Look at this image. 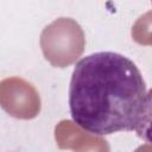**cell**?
<instances>
[{
    "label": "cell",
    "instance_id": "7a4b0ae2",
    "mask_svg": "<svg viewBox=\"0 0 152 152\" xmlns=\"http://www.w3.org/2000/svg\"><path fill=\"white\" fill-rule=\"evenodd\" d=\"M40 45L45 58L52 65L64 68L82 53L84 36L76 21L70 18H59L44 28Z\"/></svg>",
    "mask_w": 152,
    "mask_h": 152
},
{
    "label": "cell",
    "instance_id": "3957f363",
    "mask_svg": "<svg viewBox=\"0 0 152 152\" xmlns=\"http://www.w3.org/2000/svg\"><path fill=\"white\" fill-rule=\"evenodd\" d=\"M134 131L145 142L152 144V88L145 94Z\"/></svg>",
    "mask_w": 152,
    "mask_h": 152
},
{
    "label": "cell",
    "instance_id": "6da1fadb",
    "mask_svg": "<svg viewBox=\"0 0 152 152\" xmlns=\"http://www.w3.org/2000/svg\"><path fill=\"white\" fill-rule=\"evenodd\" d=\"M146 83L135 63L118 52L101 51L80 59L72 71L69 108L83 131L102 137L135 127Z\"/></svg>",
    "mask_w": 152,
    "mask_h": 152
}]
</instances>
